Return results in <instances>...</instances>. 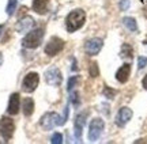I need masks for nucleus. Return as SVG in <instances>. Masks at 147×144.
Instances as JSON below:
<instances>
[{"instance_id":"1","label":"nucleus","mask_w":147,"mask_h":144,"mask_svg":"<svg viewBox=\"0 0 147 144\" xmlns=\"http://www.w3.org/2000/svg\"><path fill=\"white\" fill-rule=\"evenodd\" d=\"M86 22V14H84L83 10H74L71 11L68 15H67V19H65V27L69 33H74L79 30L80 27L84 25Z\"/></svg>"},{"instance_id":"2","label":"nucleus","mask_w":147,"mask_h":144,"mask_svg":"<svg viewBox=\"0 0 147 144\" xmlns=\"http://www.w3.org/2000/svg\"><path fill=\"white\" fill-rule=\"evenodd\" d=\"M42 38H44V30L42 29H34V30H32V31H29L26 34V37L22 41V45L25 48L36 49L41 45Z\"/></svg>"},{"instance_id":"3","label":"nucleus","mask_w":147,"mask_h":144,"mask_svg":"<svg viewBox=\"0 0 147 144\" xmlns=\"http://www.w3.org/2000/svg\"><path fill=\"white\" fill-rule=\"evenodd\" d=\"M105 129V123L102 118H93V121L90 123L89 127V140L91 143H94L100 139V136L102 135Z\"/></svg>"},{"instance_id":"4","label":"nucleus","mask_w":147,"mask_h":144,"mask_svg":"<svg viewBox=\"0 0 147 144\" xmlns=\"http://www.w3.org/2000/svg\"><path fill=\"white\" fill-rule=\"evenodd\" d=\"M40 125H41L45 131H51V129H53L56 125H61V117L55 112L47 113V114L42 116L41 121H40Z\"/></svg>"},{"instance_id":"5","label":"nucleus","mask_w":147,"mask_h":144,"mask_svg":"<svg viewBox=\"0 0 147 144\" xmlns=\"http://www.w3.org/2000/svg\"><path fill=\"white\" fill-rule=\"evenodd\" d=\"M14 131H15V125H14V121L10 117L0 118V133L3 136V139L10 140L14 135Z\"/></svg>"},{"instance_id":"6","label":"nucleus","mask_w":147,"mask_h":144,"mask_svg":"<svg viewBox=\"0 0 147 144\" xmlns=\"http://www.w3.org/2000/svg\"><path fill=\"white\" fill-rule=\"evenodd\" d=\"M63 48H64L63 40L59 37H52L49 40V42L47 44V46H45V53H47L48 56L53 57V56H56L57 53H60V52L63 50Z\"/></svg>"},{"instance_id":"7","label":"nucleus","mask_w":147,"mask_h":144,"mask_svg":"<svg viewBox=\"0 0 147 144\" xmlns=\"http://www.w3.org/2000/svg\"><path fill=\"white\" fill-rule=\"evenodd\" d=\"M40 83V76L37 72H29L22 82V88L26 92H33Z\"/></svg>"},{"instance_id":"8","label":"nucleus","mask_w":147,"mask_h":144,"mask_svg":"<svg viewBox=\"0 0 147 144\" xmlns=\"http://www.w3.org/2000/svg\"><path fill=\"white\" fill-rule=\"evenodd\" d=\"M104 46V41L101 38H91L84 45V50L89 56H95L101 52V49Z\"/></svg>"},{"instance_id":"9","label":"nucleus","mask_w":147,"mask_h":144,"mask_svg":"<svg viewBox=\"0 0 147 144\" xmlns=\"http://www.w3.org/2000/svg\"><path fill=\"white\" fill-rule=\"evenodd\" d=\"M45 80H47L48 84L51 86H60L61 80H63V76H61V72L56 67H52L45 72Z\"/></svg>"},{"instance_id":"10","label":"nucleus","mask_w":147,"mask_h":144,"mask_svg":"<svg viewBox=\"0 0 147 144\" xmlns=\"http://www.w3.org/2000/svg\"><path fill=\"white\" fill-rule=\"evenodd\" d=\"M132 110L129 109V107H121L120 110H119V113H117V116H116V125L117 127H120V128H123V127H125L127 124L129 123V120L132 118Z\"/></svg>"},{"instance_id":"11","label":"nucleus","mask_w":147,"mask_h":144,"mask_svg":"<svg viewBox=\"0 0 147 144\" xmlns=\"http://www.w3.org/2000/svg\"><path fill=\"white\" fill-rule=\"evenodd\" d=\"M89 112L84 113H79L78 116L75 117V121H74V129H75V136L76 139L80 140V136H82V129H83L84 124H86V117H87Z\"/></svg>"},{"instance_id":"12","label":"nucleus","mask_w":147,"mask_h":144,"mask_svg":"<svg viewBox=\"0 0 147 144\" xmlns=\"http://www.w3.org/2000/svg\"><path fill=\"white\" fill-rule=\"evenodd\" d=\"M34 26V21H33V18L30 16H25V18H22L21 21L16 23V30L18 33H27L30 31Z\"/></svg>"},{"instance_id":"13","label":"nucleus","mask_w":147,"mask_h":144,"mask_svg":"<svg viewBox=\"0 0 147 144\" xmlns=\"http://www.w3.org/2000/svg\"><path fill=\"white\" fill-rule=\"evenodd\" d=\"M19 94L18 92H14L11 94L10 96V102H8V107H7V112L11 116H15L19 112Z\"/></svg>"},{"instance_id":"14","label":"nucleus","mask_w":147,"mask_h":144,"mask_svg":"<svg viewBox=\"0 0 147 144\" xmlns=\"http://www.w3.org/2000/svg\"><path fill=\"white\" fill-rule=\"evenodd\" d=\"M129 74H131V64H124L120 67L117 72H116V79L120 83H125L127 80L129 79Z\"/></svg>"},{"instance_id":"15","label":"nucleus","mask_w":147,"mask_h":144,"mask_svg":"<svg viewBox=\"0 0 147 144\" xmlns=\"http://www.w3.org/2000/svg\"><path fill=\"white\" fill-rule=\"evenodd\" d=\"M33 10L40 15H45L49 10V0H34L33 1Z\"/></svg>"},{"instance_id":"16","label":"nucleus","mask_w":147,"mask_h":144,"mask_svg":"<svg viewBox=\"0 0 147 144\" xmlns=\"http://www.w3.org/2000/svg\"><path fill=\"white\" fill-rule=\"evenodd\" d=\"M33 112H34V101L32 98H26L23 101V114L26 117H29L33 114Z\"/></svg>"},{"instance_id":"17","label":"nucleus","mask_w":147,"mask_h":144,"mask_svg":"<svg viewBox=\"0 0 147 144\" xmlns=\"http://www.w3.org/2000/svg\"><path fill=\"white\" fill-rule=\"evenodd\" d=\"M120 56L123 57V59H125V60H132V57H134V50H132V46H131V45L124 44V45L121 46Z\"/></svg>"},{"instance_id":"18","label":"nucleus","mask_w":147,"mask_h":144,"mask_svg":"<svg viewBox=\"0 0 147 144\" xmlns=\"http://www.w3.org/2000/svg\"><path fill=\"white\" fill-rule=\"evenodd\" d=\"M123 23H124V26H125L129 31H132V33L138 31L136 21H135L134 18H131V16H127V18H124V19H123Z\"/></svg>"},{"instance_id":"19","label":"nucleus","mask_w":147,"mask_h":144,"mask_svg":"<svg viewBox=\"0 0 147 144\" xmlns=\"http://www.w3.org/2000/svg\"><path fill=\"white\" fill-rule=\"evenodd\" d=\"M16 4H18V0H8V4H7V8H5L7 15L11 16L14 14V11H15V8H16Z\"/></svg>"},{"instance_id":"20","label":"nucleus","mask_w":147,"mask_h":144,"mask_svg":"<svg viewBox=\"0 0 147 144\" xmlns=\"http://www.w3.org/2000/svg\"><path fill=\"white\" fill-rule=\"evenodd\" d=\"M116 94H117V91L113 90V88H110V87H108V86H105L104 87V95L108 98V99H113L116 96Z\"/></svg>"},{"instance_id":"21","label":"nucleus","mask_w":147,"mask_h":144,"mask_svg":"<svg viewBox=\"0 0 147 144\" xmlns=\"http://www.w3.org/2000/svg\"><path fill=\"white\" fill-rule=\"evenodd\" d=\"M98 75H100V70H98V65H97V63H91V64H90V76L97 78Z\"/></svg>"},{"instance_id":"22","label":"nucleus","mask_w":147,"mask_h":144,"mask_svg":"<svg viewBox=\"0 0 147 144\" xmlns=\"http://www.w3.org/2000/svg\"><path fill=\"white\" fill-rule=\"evenodd\" d=\"M78 80H79L78 76H72V78H69V79H68V86H67V90H68L69 92H71V91H72V88L76 86Z\"/></svg>"},{"instance_id":"23","label":"nucleus","mask_w":147,"mask_h":144,"mask_svg":"<svg viewBox=\"0 0 147 144\" xmlns=\"http://www.w3.org/2000/svg\"><path fill=\"white\" fill-rule=\"evenodd\" d=\"M51 143L52 144H61L63 143V136H61V133H55L53 135Z\"/></svg>"},{"instance_id":"24","label":"nucleus","mask_w":147,"mask_h":144,"mask_svg":"<svg viewBox=\"0 0 147 144\" xmlns=\"http://www.w3.org/2000/svg\"><path fill=\"white\" fill-rule=\"evenodd\" d=\"M146 65H147V57H144V56L138 57V68L139 70H143Z\"/></svg>"},{"instance_id":"25","label":"nucleus","mask_w":147,"mask_h":144,"mask_svg":"<svg viewBox=\"0 0 147 144\" xmlns=\"http://www.w3.org/2000/svg\"><path fill=\"white\" fill-rule=\"evenodd\" d=\"M69 101L72 102L75 106H78L79 103H80V99H79V94H78V92H72V94H71V98H69Z\"/></svg>"},{"instance_id":"26","label":"nucleus","mask_w":147,"mask_h":144,"mask_svg":"<svg viewBox=\"0 0 147 144\" xmlns=\"http://www.w3.org/2000/svg\"><path fill=\"white\" fill-rule=\"evenodd\" d=\"M128 7H129V0H121L120 1V10L125 11V10H128Z\"/></svg>"},{"instance_id":"27","label":"nucleus","mask_w":147,"mask_h":144,"mask_svg":"<svg viewBox=\"0 0 147 144\" xmlns=\"http://www.w3.org/2000/svg\"><path fill=\"white\" fill-rule=\"evenodd\" d=\"M142 84H143V87H144V90H147V75L143 78V80H142Z\"/></svg>"},{"instance_id":"28","label":"nucleus","mask_w":147,"mask_h":144,"mask_svg":"<svg viewBox=\"0 0 147 144\" xmlns=\"http://www.w3.org/2000/svg\"><path fill=\"white\" fill-rule=\"evenodd\" d=\"M1 64H3V54L0 53V67H1Z\"/></svg>"},{"instance_id":"29","label":"nucleus","mask_w":147,"mask_h":144,"mask_svg":"<svg viewBox=\"0 0 147 144\" xmlns=\"http://www.w3.org/2000/svg\"><path fill=\"white\" fill-rule=\"evenodd\" d=\"M144 15H146V18H147V8H146V11H144Z\"/></svg>"},{"instance_id":"30","label":"nucleus","mask_w":147,"mask_h":144,"mask_svg":"<svg viewBox=\"0 0 147 144\" xmlns=\"http://www.w3.org/2000/svg\"><path fill=\"white\" fill-rule=\"evenodd\" d=\"M1 30H3V26H0V31H1Z\"/></svg>"},{"instance_id":"31","label":"nucleus","mask_w":147,"mask_h":144,"mask_svg":"<svg viewBox=\"0 0 147 144\" xmlns=\"http://www.w3.org/2000/svg\"><path fill=\"white\" fill-rule=\"evenodd\" d=\"M140 1H146V0H140Z\"/></svg>"}]
</instances>
